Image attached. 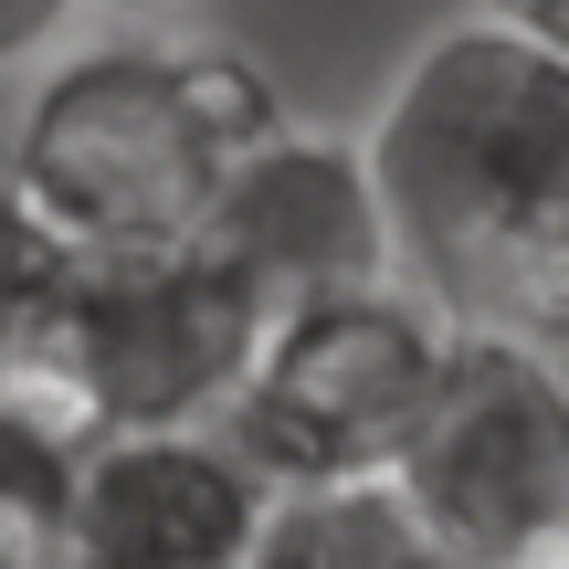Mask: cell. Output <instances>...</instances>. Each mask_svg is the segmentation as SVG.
I'll return each instance as SVG.
<instances>
[{"instance_id":"10","label":"cell","mask_w":569,"mask_h":569,"mask_svg":"<svg viewBox=\"0 0 569 569\" xmlns=\"http://www.w3.org/2000/svg\"><path fill=\"white\" fill-rule=\"evenodd\" d=\"M53 222L32 211V190H21V169H11V148H0V348H11V327H21V306H32V284L53 274Z\"/></svg>"},{"instance_id":"3","label":"cell","mask_w":569,"mask_h":569,"mask_svg":"<svg viewBox=\"0 0 569 569\" xmlns=\"http://www.w3.org/2000/svg\"><path fill=\"white\" fill-rule=\"evenodd\" d=\"M264 284L211 232L138 253H53L32 284L0 390L53 411L63 432H138V422H222L264 348Z\"/></svg>"},{"instance_id":"9","label":"cell","mask_w":569,"mask_h":569,"mask_svg":"<svg viewBox=\"0 0 569 569\" xmlns=\"http://www.w3.org/2000/svg\"><path fill=\"white\" fill-rule=\"evenodd\" d=\"M74 443L53 411H32L21 390H0V569L63 559V507H74Z\"/></svg>"},{"instance_id":"7","label":"cell","mask_w":569,"mask_h":569,"mask_svg":"<svg viewBox=\"0 0 569 569\" xmlns=\"http://www.w3.org/2000/svg\"><path fill=\"white\" fill-rule=\"evenodd\" d=\"M211 243L264 284V306L327 296V284H369V274H401V253H390V201H380V169H369V138L296 127V117H274L264 138L243 148V169H232L222 201H211Z\"/></svg>"},{"instance_id":"12","label":"cell","mask_w":569,"mask_h":569,"mask_svg":"<svg viewBox=\"0 0 569 569\" xmlns=\"http://www.w3.org/2000/svg\"><path fill=\"white\" fill-rule=\"evenodd\" d=\"M486 11H507V21H528L538 42H559V53H569V0H486Z\"/></svg>"},{"instance_id":"6","label":"cell","mask_w":569,"mask_h":569,"mask_svg":"<svg viewBox=\"0 0 569 569\" xmlns=\"http://www.w3.org/2000/svg\"><path fill=\"white\" fill-rule=\"evenodd\" d=\"M274 475L232 443V422H138L74 443V569H243L264 538Z\"/></svg>"},{"instance_id":"14","label":"cell","mask_w":569,"mask_h":569,"mask_svg":"<svg viewBox=\"0 0 569 569\" xmlns=\"http://www.w3.org/2000/svg\"><path fill=\"white\" fill-rule=\"evenodd\" d=\"M528 569H569V559H528Z\"/></svg>"},{"instance_id":"13","label":"cell","mask_w":569,"mask_h":569,"mask_svg":"<svg viewBox=\"0 0 569 569\" xmlns=\"http://www.w3.org/2000/svg\"><path fill=\"white\" fill-rule=\"evenodd\" d=\"M84 11H106V21H180L190 0H84Z\"/></svg>"},{"instance_id":"1","label":"cell","mask_w":569,"mask_h":569,"mask_svg":"<svg viewBox=\"0 0 569 569\" xmlns=\"http://www.w3.org/2000/svg\"><path fill=\"white\" fill-rule=\"evenodd\" d=\"M390 253L453 327L569 359V53L507 11H465L401 53L369 106Z\"/></svg>"},{"instance_id":"2","label":"cell","mask_w":569,"mask_h":569,"mask_svg":"<svg viewBox=\"0 0 569 569\" xmlns=\"http://www.w3.org/2000/svg\"><path fill=\"white\" fill-rule=\"evenodd\" d=\"M284 117L274 74L243 42L180 21H106L96 42H53L32 106L11 127V169L53 243L138 253L211 232V201L243 148Z\"/></svg>"},{"instance_id":"5","label":"cell","mask_w":569,"mask_h":569,"mask_svg":"<svg viewBox=\"0 0 569 569\" xmlns=\"http://www.w3.org/2000/svg\"><path fill=\"white\" fill-rule=\"evenodd\" d=\"M390 475L465 569L569 559V359L507 327H453Z\"/></svg>"},{"instance_id":"8","label":"cell","mask_w":569,"mask_h":569,"mask_svg":"<svg viewBox=\"0 0 569 569\" xmlns=\"http://www.w3.org/2000/svg\"><path fill=\"white\" fill-rule=\"evenodd\" d=\"M243 569H465V559L401 496V475H338V486H274Z\"/></svg>"},{"instance_id":"4","label":"cell","mask_w":569,"mask_h":569,"mask_svg":"<svg viewBox=\"0 0 569 569\" xmlns=\"http://www.w3.org/2000/svg\"><path fill=\"white\" fill-rule=\"evenodd\" d=\"M453 317L411 274L327 284L264 317L243 390H232V443L274 486H338V475H390L443 380Z\"/></svg>"},{"instance_id":"15","label":"cell","mask_w":569,"mask_h":569,"mask_svg":"<svg viewBox=\"0 0 569 569\" xmlns=\"http://www.w3.org/2000/svg\"><path fill=\"white\" fill-rule=\"evenodd\" d=\"M42 569H74V559H42Z\"/></svg>"},{"instance_id":"11","label":"cell","mask_w":569,"mask_h":569,"mask_svg":"<svg viewBox=\"0 0 569 569\" xmlns=\"http://www.w3.org/2000/svg\"><path fill=\"white\" fill-rule=\"evenodd\" d=\"M84 0H0V74H21V63H42L63 32H74Z\"/></svg>"}]
</instances>
